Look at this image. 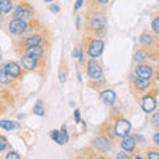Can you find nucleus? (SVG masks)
Returning a JSON list of instances; mask_svg holds the SVG:
<instances>
[{
    "label": "nucleus",
    "instance_id": "nucleus-1",
    "mask_svg": "<svg viewBox=\"0 0 159 159\" xmlns=\"http://www.w3.org/2000/svg\"><path fill=\"white\" fill-rule=\"evenodd\" d=\"M106 25V15L105 13H94L90 17V21H89V27L93 31H101Z\"/></svg>",
    "mask_w": 159,
    "mask_h": 159
},
{
    "label": "nucleus",
    "instance_id": "nucleus-2",
    "mask_svg": "<svg viewBox=\"0 0 159 159\" xmlns=\"http://www.w3.org/2000/svg\"><path fill=\"white\" fill-rule=\"evenodd\" d=\"M130 130H131V125L127 119H123V118L117 119L116 125H114V134L117 137H121V138L125 137L130 133Z\"/></svg>",
    "mask_w": 159,
    "mask_h": 159
},
{
    "label": "nucleus",
    "instance_id": "nucleus-3",
    "mask_svg": "<svg viewBox=\"0 0 159 159\" xmlns=\"http://www.w3.org/2000/svg\"><path fill=\"white\" fill-rule=\"evenodd\" d=\"M103 47H105V44H103L102 40L94 39V40H92V43L89 44V47H88V54L92 58H97L102 54Z\"/></svg>",
    "mask_w": 159,
    "mask_h": 159
},
{
    "label": "nucleus",
    "instance_id": "nucleus-4",
    "mask_svg": "<svg viewBox=\"0 0 159 159\" xmlns=\"http://www.w3.org/2000/svg\"><path fill=\"white\" fill-rule=\"evenodd\" d=\"M28 28V24L25 23V20H21V19H13L9 21V25L8 29L9 32L13 33V34H21L27 31Z\"/></svg>",
    "mask_w": 159,
    "mask_h": 159
},
{
    "label": "nucleus",
    "instance_id": "nucleus-5",
    "mask_svg": "<svg viewBox=\"0 0 159 159\" xmlns=\"http://www.w3.org/2000/svg\"><path fill=\"white\" fill-rule=\"evenodd\" d=\"M88 74L92 80H98L102 77V68L94 58L88 62Z\"/></svg>",
    "mask_w": 159,
    "mask_h": 159
},
{
    "label": "nucleus",
    "instance_id": "nucleus-6",
    "mask_svg": "<svg viewBox=\"0 0 159 159\" xmlns=\"http://www.w3.org/2000/svg\"><path fill=\"white\" fill-rule=\"evenodd\" d=\"M135 74H137V77L151 80L154 76V69L150 65H146V64H139L135 68Z\"/></svg>",
    "mask_w": 159,
    "mask_h": 159
},
{
    "label": "nucleus",
    "instance_id": "nucleus-7",
    "mask_svg": "<svg viewBox=\"0 0 159 159\" xmlns=\"http://www.w3.org/2000/svg\"><path fill=\"white\" fill-rule=\"evenodd\" d=\"M141 106L143 109V111L147 113V114H150V113H152L157 109V101H155V98H154L152 96H145L142 98Z\"/></svg>",
    "mask_w": 159,
    "mask_h": 159
},
{
    "label": "nucleus",
    "instance_id": "nucleus-8",
    "mask_svg": "<svg viewBox=\"0 0 159 159\" xmlns=\"http://www.w3.org/2000/svg\"><path fill=\"white\" fill-rule=\"evenodd\" d=\"M4 72H6L9 77L12 78H19L20 76H21V68H20L16 62H7L6 65L3 66Z\"/></svg>",
    "mask_w": 159,
    "mask_h": 159
},
{
    "label": "nucleus",
    "instance_id": "nucleus-9",
    "mask_svg": "<svg viewBox=\"0 0 159 159\" xmlns=\"http://www.w3.org/2000/svg\"><path fill=\"white\" fill-rule=\"evenodd\" d=\"M32 15V9L28 4H20V6L15 9V19H21L25 20Z\"/></svg>",
    "mask_w": 159,
    "mask_h": 159
},
{
    "label": "nucleus",
    "instance_id": "nucleus-10",
    "mask_svg": "<svg viewBox=\"0 0 159 159\" xmlns=\"http://www.w3.org/2000/svg\"><path fill=\"white\" fill-rule=\"evenodd\" d=\"M99 99H101L103 103H106V105H113L117 99V94L114 90H111V89H105V90L99 94Z\"/></svg>",
    "mask_w": 159,
    "mask_h": 159
},
{
    "label": "nucleus",
    "instance_id": "nucleus-11",
    "mask_svg": "<svg viewBox=\"0 0 159 159\" xmlns=\"http://www.w3.org/2000/svg\"><path fill=\"white\" fill-rule=\"evenodd\" d=\"M44 44V39L41 37V34H29L24 39L23 45L24 47H34V45H43Z\"/></svg>",
    "mask_w": 159,
    "mask_h": 159
},
{
    "label": "nucleus",
    "instance_id": "nucleus-12",
    "mask_svg": "<svg viewBox=\"0 0 159 159\" xmlns=\"http://www.w3.org/2000/svg\"><path fill=\"white\" fill-rule=\"evenodd\" d=\"M24 54H27V56H32L34 58L40 60V58L44 56V48H43V45L27 47L25 49H24Z\"/></svg>",
    "mask_w": 159,
    "mask_h": 159
},
{
    "label": "nucleus",
    "instance_id": "nucleus-13",
    "mask_svg": "<svg viewBox=\"0 0 159 159\" xmlns=\"http://www.w3.org/2000/svg\"><path fill=\"white\" fill-rule=\"evenodd\" d=\"M94 146H96L97 150L102 151V152H106L111 148V145H110V141L107 138H103V137H98L94 139Z\"/></svg>",
    "mask_w": 159,
    "mask_h": 159
},
{
    "label": "nucleus",
    "instance_id": "nucleus-14",
    "mask_svg": "<svg viewBox=\"0 0 159 159\" xmlns=\"http://www.w3.org/2000/svg\"><path fill=\"white\" fill-rule=\"evenodd\" d=\"M135 138L131 137V135H125V137H122V142H121V146L122 148L125 150L126 152H131L134 148H135Z\"/></svg>",
    "mask_w": 159,
    "mask_h": 159
},
{
    "label": "nucleus",
    "instance_id": "nucleus-15",
    "mask_svg": "<svg viewBox=\"0 0 159 159\" xmlns=\"http://www.w3.org/2000/svg\"><path fill=\"white\" fill-rule=\"evenodd\" d=\"M37 58H34L32 56H27V54H24L21 57V64L25 70H33V69H36L37 66Z\"/></svg>",
    "mask_w": 159,
    "mask_h": 159
},
{
    "label": "nucleus",
    "instance_id": "nucleus-16",
    "mask_svg": "<svg viewBox=\"0 0 159 159\" xmlns=\"http://www.w3.org/2000/svg\"><path fill=\"white\" fill-rule=\"evenodd\" d=\"M134 85H135V88L138 89V90L145 92L146 89H147L148 86H150V80H146V78L137 77L135 80H134Z\"/></svg>",
    "mask_w": 159,
    "mask_h": 159
},
{
    "label": "nucleus",
    "instance_id": "nucleus-17",
    "mask_svg": "<svg viewBox=\"0 0 159 159\" xmlns=\"http://www.w3.org/2000/svg\"><path fill=\"white\" fill-rule=\"evenodd\" d=\"M68 133H66V127L65 126H62L61 127V130L58 131V135H57V139H56V142L58 143V145H65V143H68Z\"/></svg>",
    "mask_w": 159,
    "mask_h": 159
},
{
    "label": "nucleus",
    "instance_id": "nucleus-18",
    "mask_svg": "<svg viewBox=\"0 0 159 159\" xmlns=\"http://www.w3.org/2000/svg\"><path fill=\"white\" fill-rule=\"evenodd\" d=\"M0 127L4 129V130H15V129H19L20 125L17 122H15V121H0Z\"/></svg>",
    "mask_w": 159,
    "mask_h": 159
},
{
    "label": "nucleus",
    "instance_id": "nucleus-19",
    "mask_svg": "<svg viewBox=\"0 0 159 159\" xmlns=\"http://www.w3.org/2000/svg\"><path fill=\"white\" fill-rule=\"evenodd\" d=\"M12 2L11 0H0V11L2 13H9L12 11Z\"/></svg>",
    "mask_w": 159,
    "mask_h": 159
},
{
    "label": "nucleus",
    "instance_id": "nucleus-20",
    "mask_svg": "<svg viewBox=\"0 0 159 159\" xmlns=\"http://www.w3.org/2000/svg\"><path fill=\"white\" fill-rule=\"evenodd\" d=\"M154 43V37L148 33H143L141 36V44L143 47H151Z\"/></svg>",
    "mask_w": 159,
    "mask_h": 159
},
{
    "label": "nucleus",
    "instance_id": "nucleus-21",
    "mask_svg": "<svg viewBox=\"0 0 159 159\" xmlns=\"http://www.w3.org/2000/svg\"><path fill=\"white\" fill-rule=\"evenodd\" d=\"M11 80H12V77H9L8 74L4 72L3 68L0 69V84H2V85H8V84H11Z\"/></svg>",
    "mask_w": 159,
    "mask_h": 159
},
{
    "label": "nucleus",
    "instance_id": "nucleus-22",
    "mask_svg": "<svg viewBox=\"0 0 159 159\" xmlns=\"http://www.w3.org/2000/svg\"><path fill=\"white\" fill-rule=\"evenodd\" d=\"M134 60H135V62H143L146 60V53L143 52V51H138L137 53H135V56H134Z\"/></svg>",
    "mask_w": 159,
    "mask_h": 159
},
{
    "label": "nucleus",
    "instance_id": "nucleus-23",
    "mask_svg": "<svg viewBox=\"0 0 159 159\" xmlns=\"http://www.w3.org/2000/svg\"><path fill=\"white\" fill-rule=\"evenodd\" d=\"M33 111L36 116H44V107H43V103L40 101L36 103V106L33 107Z\"/></svg>",
    "mask_w": 159,
    "mask_h": 159
},
{
    "label": "nucleus",
    "instance_id": "nucleus-24",
    "mask_svg": "<svg viewBox=\"0 0 159 159\" xmlns=\"http://www.w3.org/2000/svg\"><path fill=\"white\" fill-rule=\"evenodd\" d=\"M7 146H8L7 138L3 137V135H0V151H4V150L7 148Z\"/></svg>",
    "mask_w": 159,
    "mask_h": 159
},
{
    "label": "nucleus",
    "instance_id": "nucleus-25",
    "mask_svg": "<svg viewBox=\"0 0 159 159\" xmlns=\"http://www.w3.org/2000/svg\"><path fill=\"white\" fill-rule=\"evenodd\" d=\"M152 31L155 33H159V17L158 16L152 20Z\"/></svg>",
    "mask_w": 159,
    "mask_h": 159
},
{
    "label": "nucleus",
    "instance_id": "nucleus-26",
    "mask_svg": "<svg viewBox=\"0 0 159 159\" xmlns=\"http://www.w3.org/2000/svg\"><path fill=\"white\" fill-rule=\"evenodd\" d=\"M6 159H20V155L17 152H15V151H9L6 155Z\"/></svg>",
    "mask_w": 159,
    "mask_h": 159
},
{
    "label": "nucleus",
    "instance_id": "nucleus-27",
    "mask_svg": "<svg viewBox=\"0 0 159 159\" xmlns=\"http://www.w3.org/2000/svg\"><path fill=\"white\" fill-rule=\"evenodd\" d=\"M148 159H159V152L158 151H150L147 154Z\"/></svg>",
    "mask_w": 159,
    "mask_h": 159
},
{
    "label": "nucleus",
    "instance_id": "nucleus-28",
    "mask_svg": "<svg viewBox=\"0 0 159 159\" xmlns=\"http://www.w3.org/2000/svg\"><path fill=\"white\" fill-rule=\"evenodd\" d=\"M158 119H159V114L155 113V114L152 116V118H151V122H152V126H154V127H158Z\"/></svg>",
    "mask_w": 159,
    "mask_h": 159
},
{
    "label": "nucleus",
    "instance_id": "nucleus-29",
    "mask_svg": "<svg viewBox=\"0 0 159 159\" xmlns=\"http://www.w3.org/2000/svg\"><path fill=\"white\" fill-rule=\"evenodd\" d=\"M117 158H118V159H127V158H129V155H127V154H126L125 151H121L119 154H117Z\"/></svg>",
    "mask_w": 159,
    "mask_h": 159
},
{
    "label": "nucleus",
    "instance_id": "nucleus-30",
    "mask_svg": "<svg viewBox=\"0 0 159 159\" xmlns=\"http://www.w3.org/2000/svg\"><path fill=\"white\" fill-rule=\"evenodd\" d=\"M154 143H155V145H159V133L154 134Z\"/></svg>",
    "mask_w": 159,
    "mask_h": 159
},
{
    "label": "nucleus",
    "instance_id": "nucleus-31",
    "mask_svg": "<svg viewBox=\"0 0 159 159\" xmlns=\"http://www.w3.org/2000/svg\"><path fill=\"white\" fill-rule=\"evenodd\" d=\"M82 4H84V0H77V3H76V7H74V8H76V9H80V8L82 7Z\"/></svg>",
    "mask_w": 159,
    "mask_h": 159
},
{
    "label": "nucleus",
    "instance_id": "nucleus-32",
    "mask_svg": "<svg viewBox=\"0 0 159 159\" xmlns=\"http://www.w3.org/2000/svg\"><path fill=\"white\" fill-rule=\"evenodd\" d=\"M74 118H76V122H80L81 119H80V110H76L74 111Z\"/></svg>",
    "mask_w": 159,
    "mask_h": 159
},
{
    "label": "nucleus",
    "instance_id": "nucleus-33",
    "mask_svg": "<svg viewBox=\"0 0 159 159\" xmlns=\"http://www.w3.org/2000/svg\"><path fill=\"white\" fill-rule=\"evenodd\" d=\"M51 11L54 12V13H57V12L60 11V8H58L57 6H51Z\"/></svg>",
    "mask_w": 159,
    "mask_h": 159
},
{
    "label": "nucleus",
    "instance_id": "nucleus-34",
    "mask_svg": "<svg viewBox=\"0 0 159 159\" xmlns=\"http://www.w3.org/2000/svg\"><path fill=\"white\" fill-rule=\"evenodd\" d=\"M78 54H80V48H76V49L73 51V57H74V58L78 57Z\"/></svg>",
    "mask_w": 159,
    "mask_h": 159
},
{
    "label": "nucleus",
    "instance_id": "nucleus-35",
    "mask_svg": "<svg viewBox=\"0 0 159 159\" xmlns=\"http://www.w3.org/2000/svg\"><path fill=\"white\" fill-rule=\"evenodd\" d=\"M97 2L99 3V4H107L110 0H97Z\"/></svg>",
    "mask_w": 159,
    "mask_h": 159
},
{
    "label": "nucleus",
    "instance_id": "nucleus-36",
    "mask_svg": "<svg viewBox=\"0 0 159 159\" xmlns=\"http://www.w3.org/2000/svg\"><path fill=\"white\" fill-rule=\"evenodd\" d=\"M44 2H47V3H51V2H53V0H44Z\"/></svg>",
    "mask_w": 159,
    "mask_h": 159
},
{
    "label": "nucleus",
    "instance_id": "nucleus-37",
    "mask_svg": "<svg viewBox=\"0 0 159 159\" xmlns=\"http://www.w3.org/2000/svg\"><path fill=\"white\" fill-rule=\"evenodd\" d=\"M0 20H2V11H0Z\"/></svg>",
    "mask_w": 159,
    "mask_h": 159
}]
</instances>
